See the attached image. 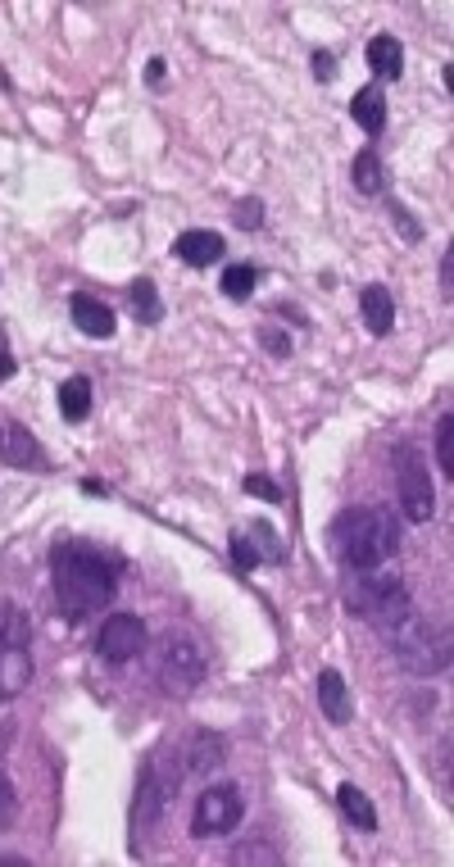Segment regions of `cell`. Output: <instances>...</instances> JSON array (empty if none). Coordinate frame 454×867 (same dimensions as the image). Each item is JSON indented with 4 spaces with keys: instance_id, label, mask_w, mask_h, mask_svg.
<instances>
[{
    "instance_id": "11",
    "label": "cell",
    "mask_w": 454,
    "mask_h": 867,
    "mask_svg": "<svg viewBox=\"0 0 454 867\" xmlns=\"http://www.w3.org/2000/svg\"><path fill=\"white\" fill-rule=\"evenodd\" d=\"M0 464L5 468H46V454H41L37 436H32L23 423H14V418L0 423Z\"/></svg>"
},
{
    "instance_id": "34",
    "label": "cell",
    "mask_w": 454,
    "mask_h": 867,
    "mask_svg": "<svg viewBox=\"0 0 454 867\" xmlns=\"http://www.w3.org/2000/svg\"><path fill=\"white\" fill-rule=\"evenodd\" d=\"M14 373H19V364H14V355L5 350V332H0V382H10Z\"/></svg>"
},
{
    "instance_id": "2",
    "label": "cell",
    "mask_w": 454,
    "mask_h": 867,
    "mask_svg": "<svg viewBox=\"0 0 454 867\" xmlns=\"http://www.w3.org/2000/svg\"><path fill=\"white\" fill-rule=\"evenodd\" d=\"M332 541L336 559L346 572H373L400 550V518L377 504H359V509H341L332 518Z\"/></svg>"
},
{
    "instance_id": "24",
    "label": "cell",
    "mask_w": 454,
    "mask_h": 867,
    "mask_svg": "<svg viewBox=\"0 0 454 867\" xmlns=\"http://www.w3.org/2000/svg\"><path fill=\"white\" fill-rule=\"evenodd\" d=\"M250 541H259V545H255L259 559H268V563H287V550H282V536H277L268 523H255V527H250Z\"/></svg>"
},
{
    "instance_id": "26",
    "label": "cell",
    "mask_w": 454,
    "mask_h": 867,
    "mask_svg": "<svg viewBox=\"0 0 454 867\" xmlns=\"http://www.w3.org/2000/svg\"><path fill=\"white\" fill-rule=\"evenodd\" d=\"M227 550H232V563H237L241 572H255L259 563H264V559H259V550H255V541H250V536H241V532L227 541Z\"/></svg>"
},
{
    "instance_id": "19",
    "label": "cell",
    "mask_w": 454,
    "mask_h": 867,
    "mask_svg": "<svg viewBox=\"0 0 454 867\" xmlns=\"http://www.w3.org/2000/svg\"><path fill=\"white\" fill-rule=\"evenodd\" d=\"M182 749V763H187V777H200V772H209L218 759H223V740L209 736V731H200V736H191Z\"/></svg>"
},
{
    "instance_id": "8",
    "label": "cell",
    "mask_w": 454,
    "mask_h": 867,
    "mask_svg": "<svg viewBox=\"0 0 454 867\" xmlns=\"http://www.w3.org/2000/svg\"><path fill=\"white\" fill-rule=\"evenodd\" d=\"M395 491H400V513L409 523H427L436 509V491H432V473H427V459L414 441L395 445Z\"/></svg>"
},
{
    "instance_id": "15",
    "label": "cell",
    "mask_w": 454,
    "mask_h": 867,
    "mask_svg": "<svg viewBox=\"0 0 454 867\" xmlns=\"http://www.w3.org/2000/svg\"><path fill=\"white\" fill-rule=\"evenodd\" d=\"M359 314H364V327L373 336H386L395 327V296L386 291L382 282H368L359 291Z\"/></svg>"
},
{
    "instance_id": "22",
    "label": "cell",
    "mask_w": 454,
    "mask_h": 867,
    "mask_svg": "<svg viewBox=\"0 0 454 867\" xmlns=\"http://www.w3.org/2000/svg\"><path fill=\"white\" fill-rule=\"evenodd\" d=\"M355 187L364 191V196H382L386 173H382V159H377V150H359V155H355Z\"/></svg>"
},
{
    "instance_id": "29",
    "label": "cell",
    "mask_w": 454,
    "mask_h": 867,
    "mask_svg": "<svg viewBox=\"0 0 454 867\" xmlns=\"http://www.w3.org/2000/svg\"><path fill=\"white\" fill-rule=\"evenodd\" d=\"M241 486H246V495H259V500H268V504H277V500H282V486H277V482H268V477H259V473H250Z\"/></svg>"
},
{
    "instance_id": "9",
    "label": "cell",
    "mask_w": 454,
    "mask_h": 867,
    "mask_svg": "<svg viewBox=\"0 0 454 867\" xmlns=\"http://www.w3.org/2000/svg\"><path fill=\"white\" fill-rule=\"evenodd\" d=\"M241 818H246V799L232 781H218V786L200 790L196 799V813H191V836L196 840H209V836H227L237 831Z\"/></svg>"
},
{
    "instance_id": "33",
    "label": "cell",
    "mask_w": 454,
    "mask_h": 867,
    "mask_svg": "<svg viewBox=\"0 0 454 867\" xmlns=\"http://www.w3.org/2000/svg\"><path fill=\"white\" fill-rule=\"evenodd\" d=\"M264 345L273 355H291V336H282L277 327H264Z\"/></svg>"
},
{
    "instance_id": "6",
    "label": "cell",
    "mask_w": 454,
    "mask_h": 867,
    "mask_svg": "<svg viewBox=\"0 0 454 867\" xmlns=\"http://www.w3.org/2000/svg\"><path fill=\"white\" fill-rule=\"evenodd\" d=\"M182 781H187V768H182V749L168 759V749H159L155 759L141 768V786H137V836H146V831H155L159 822L168 818V808H173V795L182 790Z\"/></svg>"
},
{
    "instance_id": "37",
    "label": "cell",
    "mask_w": 454,
    "mask_h": 867,
    "mask_svg": "<svg viewBox=\"0 0 454 867\" xmlns=\"http://www.w3.org/2000/svg\"><path fill=\"white\" fill-rule=\"evenodd\" d=\"M0 863H28L23 854H0Z\"/></svg>"
},
{
    "instance_id": "27",
    "label": "cell",
    "mask_w": 454,
    "mask_h": 867,
    "mask_svg": "<svg viewBox=\"0 0 454 867\" xmlns=\"http://www.w3.org/2000/svg\"><path fill=\"white\" fill-rule=\"evenodd\" d=\"M14 818H19V795H14L10 777L0 772V831H5V827H14Z\"/></svg>"
},
{
    "instance_id": "32",
    "label": "cell",
    "mask_w": 454,
    "mask_h": 867,
    "mask_svg": "<svg viewBox=\"0 0 454 867\" xmlns=\"http://www.w3.org/2000/svg\"><path fill=\"white\" fill-rule=\"evenodd\" d=\"M314 78H318V82H332V78H336V55H327V50H314Z\"/></svg>"
},
{
    "instance_id": "16",
    "label": "cell",
    "mask_w": 454,
    "mask_h": 867,
    "mask_svg": "<svg viewBox=\"0 0 454 867\" xmlns=\"http://www.w3.org/2000/svg\"><path fill=\"white\" fill-rule=\"evenodd\" d=\"M368 64H373V73L382 82H400V73H405V46H400V37L382 32V37L368 41Z\"/></svg>"
},
{
    "instance_id": "21",
    "label": "cell",
    "mask_w": 454,
    "mask_h": 867,
    "mask_svg": "<svg viewBox=\"0 0 454 867\" xmlns=\"http://www.w3.org/2000/svg\"><path fill=\"white\" fill-rule=\"evenodd\" d=\"M128 300H132V314H137L141 323H159V318H164V300H159L150 277H137V282L128 286Z\"/></svg>"
},
{
    "instance_id": "25",
    "label": "cell",
    "mask_w": 454,
    "mask_h": 867,
    "mask_svg": "<svg viewBox=\"0 0 454 867\" xmlns=\"http://www.w3.org/2000/svg\"><path fill=\"white\" fill-rule=\"evenodd\" d=\"M436 454H441V473L454 477V418L450 414L436 418Z\"/></svg>"
},
{
    "instance_id": "5",
    "label": "cell",
    "mask_w": 454,
    "mask_h": 867,
    "mask_svg": "<svg viewBox=\"0 0 454 867\" xmlns=\"http://www.w3.org/2000/svg\"><path fill=\"white\" fill-rule=\"evenodd\" d=\"M32 681V618L23 604L0 600V700L23 695Z\"/></svg>"
},
{
    "instance_id": "13",
    "label": "cell",
    "mask_w": 454,
    "mask_h": 867,
    "mask_svg": "<svg viewBox=\"0 0 454 867\" xmlns=\"http://www.w3.org/2000/svg\"><path fill=\"white\" fill-rule=\"evenodd\" d=\"M69 314H73V327H78L82 336H91V341H109V336L119 332V323H114V309H109L105 300H96V296H73L69 300Z\"/></svg>"
},
{
    "instance_id": "20",
    "label": "cell",
    "mask_w": 454,
    "mask_h": 867,
    "mask_svg": "<svg viewBox=\"0 0 454 867\" xmlns=\"http://www.w3.org/2000/svg\"><path fill=\"white\" fill-rule=\"evenodd\" d=\"M91 414V382L87 377H69L60 386V418L64 423H82Z\"/></svg>"
},
{
    "instance_id": "30",
    "label": "cell",
    "mask_w": 454,
    "mask_h": 867,
    "mask_svg": "<svg viewBox=\"0 0 454 867\" xmlns=\"http://www.w3.org/2000/svg\"><path fill=\"white\" fill-rule=\"evenodd\" d=\"M391 218H395V227H405V241H423V227L409 218L405 205H391Z\"/></svg>"
},
{
    "instance_id": "12",
    "label": "cell",
    "mask_w": 454,
    "mask_h": 867,
    "mask_svg": "<svg viewBox=\"0 0 454 867\" xmlns=\"http://www.w3.org/2000/svg\"><path fill=\"white\" fill-rule=\"evenodd\" d=\"M173 255H178L187 268H209V264H218V259L227 255V241L218 237V232L191 227V232H182V237L173 241Z\"/></svg>"
},
{
    "instance_id": "1",
    "label": "cell",
    "mask_w": 454,
    "mask_h": 867,
    "mask_svg": "<svg viewBox=\"0 0 454 867\" xmlns=\"http://www.w3.org/2000/svg\"><path fill=\"white\" fill-rule=\"evenodd\" d=\"M50 582H55V600H60L64 622L82 627L87 618L105 613L119 595V563L105 550L82 541H64L50 554Z\"/></svg>"
},
{
    "instance_id": "23",
    "label": "cell",
    "mask_w": 454,
    "mask_h": 867,
    "mask_svg": "<svg viewBox=\"0 0 454 867\" xmlns=\"http://www.w3.org/2000/svg\"><path fill=\"white\" fill-rule=\"evenodd\" d=\"M255 286H259V268L255 264H227L223 268V296L227 300H250Z\"/></svg>"
},
{
    "instance_id": "10",
    "label": "cell",
    "mask_w": 454,
    "mask_h": 867,
    "mask_svg": "<svg viewBox=\"0 0 454 867\" xmlns=\"http://www.w3.org/2000/svg\"><path fill=\"white\" fill-rule=\"evenodd\" d=\"M141 650H146V622H141L137 613H114V618H105V627H100V636H96L100 659L132 663Z\"/></svg>"
},
{
    "instance_id": "35",
    "label": "cell",
    "mask_w": 454,
    "mask_h": 867,
    "mask_svg": "<svg viewBox=\"0 0 454 867\" xmlns=\"http://www.w3.org/2000/svg\"><path fill=\"white\" fill-rule=\"evenodd\" d=\"M164 73H168L164 60H150L146 64V82H150V87H164Z\"/></svg>"
},
{
    "instance_id": "31",
    "label": "cell",
    "mask_w": 454,
    "mask_h": 867,
    "mask_svg": "<svg viewBox=\"0 0 454 867\" xmlns=\"http://www.w3.org/2000/svg\"><path fill=\"white\" fill-rule=\"evenodd\" d=\"M232 863H277V854L273 849H264V845H246V849L232 854Z\"/></svg>"
},
{
    "instance_id": "4",
    "label": "cell",
    "mask_w": 454,
    "mask_h": 867,
    "mask_svg": "<svg viewBox=\"0 0 454 867\" xmlns=\"http://www.w3.org/2000/svg\"><path fill=\"white\" fill-rule=\"evenodd\" d=\"M386 636H391L395 663H400L405 672L436 677V672L450 668V631H445V622L423 618V613L409 609V618L400 622V627H391Z\"/></svg>"
},
{
    "instance_id": "3",
    "label": "cell",
    "mask_w": 454,
    "mask_h": 867,
    "mask_svg": "<svg viewBox=\"0 0 454 867\" xmlns=\"http://www.w3.org/2000/svg\"><path fill=\"white\" fill-rule=\"evenodd\" d=\"M346 604L355 618L373 622L377 631H391L409 618V586L395 572H346Z\"/></svg>"
},
{
    "instance_id": "17",
    "label": "cell",
    "mask_w": 454,
    "mask_h": 867,
    "mask_svg": "<svg viewBox=\"0 0 454 867\" xmlns=\"http://www.w3.org/2000/svg\"><path fill=\"white\" fill-rule=\"evenodd\" d=\"M336 804H341V813H346L359 831H377V808L355 781H341V786H336Z\"/></svg>"
},
{
    "instance_id": "7",
    "label": "cell",
    "mask_w": 454,
    "mask_h": 867,
    "mask_svg": "<svg viewBox=\"0 0 454 867\" xmlns=\"http://www.w3.org/2000/svg\"><path fill=\"white\" fill-rule=\"evenodd\" d=\"M155 677L168 695H191L205 681V650L191 641L187 631H168L155 645Z\"/></svg>"
},
{
    "instance_id": "36",
    "label": "cell",
    "mask_w": 454,
    "mask_h": 867,
    "mask_svg": "<svg viewBox=\"0 0 454 867\" xmlns=\"http://www.w3.org/2000/svg\"><path fill=\"white\" fill-rule=\"evenodd\" d=\"M441 286H445V296H450V286H454V259L450 255L441 259Z\"/></svg>"
},
{
    "instance_id": "18",
    "label": "cell",
    "mask_w": 454,
    "mask_h": 867,
    "mask_svg": "<svg viewBox=\"0 0 454 867\" xmlns=\"http://www.w3.org/2000/svg\"><path fill=\"white\" fill-rule=\"evenodd\" d=\"M350 114H355V123L368 132V137H377V132L386 128V96H382V87L355 91V100H350Z\"/></svg>"
},
{
    "instance_id": "28",
    "label": "cell",
    "mask_w": 454,
    "mask_h": 867,
    "mask_svg": "<svg viewBox=\"0 0 454 867\" xmlns=\"http://www.w3.org/2000/svg\"><path fill=\"white\" fill-rule=\"evenodd\" d=\"M232 218H237V227H246V232H255V227H264V200H237V209H232Z\"/></svg>"
},
{
    "instance_id": "14",
    "label": "cell",
    "mask_w": 454,
    "mask_h": 867,
    "mask_svg": "<svg viewBox=\"0 0 454 867\" xmlns=\"http://www.w3.org/2000/svg\"><path fill=\"white\" fill-rule=\"evenodd\" d=\"M318 704H323V713H327V722H332V727H346V722L355 718V704H350L346 677H341L336 668L318 672Z\"/></svg>"
}]
</instances>
